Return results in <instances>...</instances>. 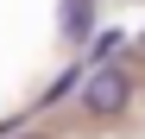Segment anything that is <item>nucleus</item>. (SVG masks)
I'll use <instances>...</instances> for the list:
<instances>
[{"label":"nucleus","mask_w":145,"mask_h":139,"mask_svg":"<svg viewBox=\"0 0 145 139\" xmlns=\"http://www.w3.org/2000/svg\"><path fill=\"white\" fill-rule=\"evenodd\" d=\"M120 51H126V38H120V32H88V63H114Z\"/></svg>","instance_id":"nucleus-2"},{"label":"nucleus","mask_w":145,"mask_h":139,"mask_svg":"<svg viewBox=\"0 0 145 139\" xmlns=\"http://www.w3.org/2000/svg\"><path fill=\"white\" fill-rule=\"evenodd\" d=\"M139 51H145V32H139Z\"/></svg>","instance_id":"nucleus-5"},{"label":"nucleus","mask_w":145,"mask_h":139,"mask_svg":"<svg viewBox=\"0 0 145 139\" xmlns=\"http://www.w3.org/2000/svg\"><path fill=\"white\" fill-rule=\"evenodd\" d=\"M88 70V63H82ZM82 70H69V76H57L51 89H44V108H57V101H69V95H76V82H82Z\"/></svg>","instance_id":"nucleus-4"},{"label":"nucleus","mask_w":145,"mask_h":139,"mask_svg":"<svg viewBox=\"0 0 145 139\" xmlns=\"http://www.w3.org/2000/svg\"><path fill=\"white\" fill-rule=\"evenodd\" d=\"M88 0H63V38H88Z\"/></svg>","instance_id":"nucleus-3"},{"label":"nucleus","mask_w":145,"mask_h":139,"mask_svg":"<svg viewBox=\"0 0 145 139\" xmlns=\"http://www.w3.org/2000/svg\"><path fill=\"white\" fill-rule=\"evenodd\" d=\"M76 95H82V108L95 120H120V114L133 108V76L120 63H88L82 82H76Z\"/></svg>","instance_id":"nucleus-1"}]
</instances>
